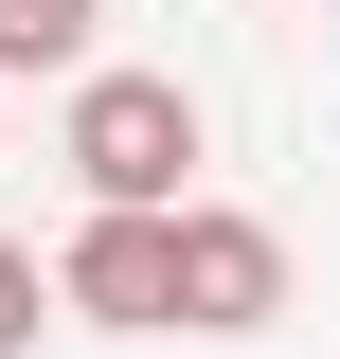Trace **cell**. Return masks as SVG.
<instances>
[{"label":"cell","mask_w":340,"mask_h":359,"mask_svg":"<svg viewBox=\"0 0 340 359\" xmlns=\"http://www.w3.org/2000/svg\"><path fill=\"white\" fill-rule=\"evenodd\" d=\"M54 162H72V198H90V216H179V198H197V162H215V108H197L179 72L90 54V72H72V108H54Z\"/></svg>","instance_id":"1"},{"label":"cell","mask_w":340,"mask_h":359,"mask_svg":"<svg viewBox=\"0 0 340 359\" xmlns=\"http://www.w3.org/2000/svg\"><path fill=\"white\" fill-rule=\"evenodd\" d=\"M54 323H90V341H179V216H72Z\"/></svg>","instance_id":"2"},{"label":"cell","mask_w":340,"mask_h":359,"mask_svg":"<svg viewBox=\"0 0 340 359\" xmlns=\"http://www.w3.org/2000/svg\"><path fill=\"white\" fill-rule=\"evenodd\" d=\"M287 323V233L251 198H179V341H269Z\"/></svg>","instance_id":"3"},{"label":"cell","mask_w":340,"mask_h":359,"mask_svg":"<svg viewBox=\"0 0 340 359\" xmlns=\"http://www.w3.org/2000/svg\"><path fill=\"white\" fill-rule=\"evenodd\" d=\"M90 18L108 0H0V90L18 72H90Z\"/></svg>","instance_id":"4"},{"label":"cell","mask_w":340,"mask_h":359,"mask_svg":"<svg viewBox=\"0 0 340 359\" xmlns=\"http://www.w3.org/2000/svg\"><path fill=\"white\" fill-rule=\"evenodd\" d=\"M36 323H54V269L0 233V359H36Z\"/></svg>","instance_id":"5"}]
</instances>
